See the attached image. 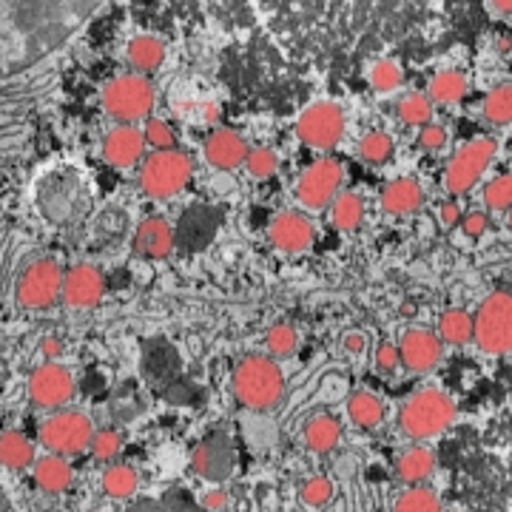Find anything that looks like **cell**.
Wrapping results in <instances>:
<instances>
[{
    "mask_svg": "<svg viewBox=\"0 0 512 512\" xmlns=\"http://www.w3.org/2000/svg\"><path fill=\"white\" fill-rule=\"evenodd\" d=\"M473 313L464 311V308H450V311L441 313L439 319V339L444 345H453V348H464L473 342Z\"/></svg>",
    "mask_w": 512,
    "mask_h": 512,
    "instance_id": "obj_26",
    "label": "cell"
},
{
    "mask_svg": "<svg viewBox=\"0 0 512 512\" xmlns=\"http://www.w3.org/2000/svg\"><path fill=\"white\" fill-rule=\"evenodd\" d=\"M367 83L370 89L379 94H390L396 89H402L404 72L396 60H376L370 69H367Z\"/></svg>",
    "mask_w": 512,
    "mask_h": 512,
    "instance_id": "obj_35",
    "label": "cell"
},
{
    "mask_svg": "<svg viewBox=\"0 0 512 512\" xmlns=\"http://www.w3.org/2000/svg\"><path fill=\"white\" fill-rule=\"evenodd\" d=\"M507 220H510V228H512V208H510V211H507Z\"/></svg>",
    "mask_w": 512,
    "mask_h": 512,
    "instance_id": "obj_51",
    "label": "cell"
},
{
    "mask_svg": "<svg viewBox=\"0 0 512 512\" xmlns=\"http://www.w3.org/2000/svg\"><path fill=\"white\" fill-rule=\"evenodd\" d=\"M484 205L490 211H510L512 208V171L510 174H501L490 183L484 185Z\"/></svg>",
    "mask_w": 512,
    "mask_h": 512,
    "instance_id": "obj_38",
    "label": "cell"
},
{
    "mask_svg": "<svg viewBox=\"0 0 512 512\" xmlns=\"http://www.w3.org/2000/svg\"><path fill=\"white\" fill-rule=\"evenodd\" d=\"M63 268L57 265L55 259H35L18 279V296L20 308L26 311H46L52 308L60 293H63Z\"/></svg>",
    "mask_w": 512,
    "mask_h": 512,
    "instance_id": "obj_11",
    "label": "cell"
},
{
    "mask_svg": "<svg viewBox=\"0 0 512 512\" xmlns=\"http://www.w3.org/2000/svg\"><path fill=\"white\" fill-rule=\"evenodd\" d=\"M32 476L35 484L43 493L57 495L66 493L69 484H72V464L66 461V456H57V453H46V456L35 458L32 464Z\"/></svg>",
    "mask_w": 512,
    "mask_h": 512,
    "instance_id": "obj_22",
    "label": "cell"
},
{
    "mask_svg": "<svg viewBox=\"0 0 512 512\" xmlns=\"http://www.w3.org/2000/svg\"><path fill=\"white\" fill-rule=\"evenodd\" d=\"M126 60L134 72H157L165 60V43L157 35H134L126 46Z\"/></svg>",
    "mask_w": 512,
    "mask_h": 512,
    "instance_id": "obj_24",
    "label": "cell"
},
{
    "mask_svg": "<svg viewBox=\"0 0 512 512\" xmlns=\"http://www.w3.org/2000/svg\"><path fill=\"white\" fill-rule=\"evenodd\" d=\"M248 151H251V146L234 128H214L205 137V146H202L205 163L217 168V171H234L239 165H245Z\"/></svg>",
    "mask_w": 512,
    "mask_h": 512,
    "instance_id": "obj_18",
    "label": "cell"
},
{
    "mask_svg": "<svg viewBox=\"0 0 512 512\" xmlns=\"http://www.w3.org/2000/svg\"><path fill=\"white\" fill-rule=\"evenodd\" d=\"M473 342L481 353L490 356H507L512 353V293L493 291L484 296V302L473 313Z\"/></svg>",
    "mask_w": 512,
    "mask_h": 512,
    "instance_id": "obj_7",
    "label": "cell"
},
{
    "mask_svg": "<svg viewBox=\"0 0 512 512\" xmlns=\"http://www.w3.org/2000/svg\"><path fill=\"white\" fill-rule=\"evenodd\" d=\"M92 180L74 163H55L32 185V205L37 217L52 228H72L92 211Z\"/></svg>",
    "mask_w": 512,
    "mask_h": 512,
    "instance_id": "obj_2",
    "label": "cell"
},
{
    "mask_svg": "<svg viewBox=\"0 0 512 512\" xmlns=\"http://www.w3.org/2000/svg\"><path fill=\"white\" fill-rule=\"evenodd\" d=\"M342 180H345L342 165L333 157H319L302 171V177L296 183V200L308 211H325L330 202L336 200Z\"/></svg>",
    "mask_w": 512,
    "mask_h": 512,
    "instance_id": "obj_12",
    "label": "cell"
},
{
    "mask_svg": "<svg viewBox=\"0 0 512 512\" xmlns=\"http://www.w3.org/2000/svg\"><path fill=\"white\" fill-rule=\"evenodd\" d=\"M393 512H444V510H441L439 495L433 493V490H427V487H419V484H416V487L404 490V493L396 498Z\"/></svg>",
    "mask_w": 512,
    "mask_h": 512,
    "instance_id": "obj_36",
    "label": "cell"
},
{
    "mask_svg": "<svg viewBox=\"0 0 512 512\" xmlns=\"http://www.w3.org/2000/svg\"><path fill=\"white\" fill-rule=\"evenodd\" d=\"M493 18H512V0H484Z\"/></svg>",
    "mask_w": 512,
    "mask_h": 512,
    "instance_id": "obj_50",
    "label": "cell"
},
{
    "mask_svg": "<svg viewBox=\"0 0 512 512\" xmlns=\"http://www.w3.org/2000/svg\"><path fill=\"white\" fill-rule=\"evenodd\" d=\"M146 151V137L143 128H137L134 123H117V126L106 131L100 154L111 168H134L143 160Z\"/></svg>",
    "mask_w": 512,
    "mask_h": 512,
    "instance_id": "obj_17",
    "label": "cell"
},
{
    "mask_svg": "<svg viewBox=\"0 0 512 512\" xmlns=\"http://www.w3.org/2000/svg\"><path fill=\"white\" fill-rule=\"evenodd\" d=\"M154 86L148 80L146 74L134 72V74H120L109 80L100 92V103L109 114L111 120L117 123H140V120H148L151 111H154Z\"/></svg>",
    "mask_w": 512,
    "mask_h": 512,
    "instance_id": "obj_6",
    "label": "cell"
},
{
    "mask_svg": "<svg viewBox=\"0 0 512 512\" xmlns=\"http://www.w3.org/2000/svg\"><path fill=\"white\" fill-rule=\"evenodd\" d=\"M433 106H436V103H433L427 94L407 92L402 94L399 103H396V117H399L402 126L421 128L433 120Z\"/></svg>",
    "mask_w": 512,
    "mask_h": 512,
    "instance_id": "obj_32",
    "label": "cell"
},
{
    "mask_svg": "<svg viewBox=\"0 0 512 512\" xmlns=\"http://www.w3.org/2000/svg\"><path fill=\"white\" fill-rule=\"evenodd\" d=\"M396 154V143L387 131H367L359 140V157L370 165H384L393 160Z\"/></svg>",
    "mask_w": 512,
    "mask_h": 512,
    "instance_id": "obj_34",
    "label": "cell"
},
{
    "mask_svg": "<svg viewBox=\"0 0 512 512\" xmlns=\"http://www.w3.org/2000/svg\"><path fill=\"white\" fill-rule=\"evenodd\" d=\"M467 94V77L456 69H444V72L433 74L427 83V97L439 106H453Z\"/></svg>",
    "mask_w": 512,
    "mask_h": 512,
    "instance_id": "obj_30",
    "label": "cell"
},
{
    "mask_svg": "<svg viewBox=\"0 0 512 512\" xmlns=\"http://www.w3.org/2000/svg\"><path fill=\"white\" fill-rule=\"evenodd\" d=\"M268 239L285 254H302L313 248L316 228L302 211H279L268 225Z\"/></svg>",
    "mask_w": 512,
    "mask_h": 512,
    "instance_id": "obj_16",
    "label": "cell"
},
{
    "mask_svg": "<svg viewBox=\"0 0 512 512\" xmlns=\"http://www.w3.org/2000/svg\"><path fill=\"white\" fill-rule=\"evenodd\" d=\"M339 441H342V424L333 416L319 413V416L308 419V424H305V444H308V450H313V453H330V450L339 447Z\"/></svg>",
    "mask_w": 512,
    "mask_h": 512,
    "instance_id": "obj_27",
    "label": "cell"
},
{
    "mask_svg": "<svg viewBox=\"0 0 512 512\" xmlns=\"http://www.w3.org/2000/svg\"><path fill=\"white\" fill-rule=\"evenodd\" d=\"M137 484H140L137 470L128 467V464H109L103 478H100L103 493L109 495V498H117V501H126V498L137 493Z\"/></svg>",
    "mask_w": 512,
    "mask_h": 512,
    "instance_id": "obj_33",
    "label": "cell"
},
{
    "mask_svg": "<svg viewBox=\"0 0 512 512\" xmlns=\"http://www.w3.org/2000/svg\"><path fill=\"white\" fill-rule=\"evenodd\" d=\"M234 396L239 404H245L254 413H265L285 396V373L274 356H245L234 367Z\"/></svg>",
    "mask_w": 512,
    "mask_h": 512,
    "instance_id": "obj_3",
    "label": "cell"
},
{
    "mask_svg": "<svg viewBox=\"0 0 512 512\" xmlns=\"http://www.w3.org/2000/svg\"><path fill=\"white\" fill-rule=\"evenodd\" d=\"M191 174H194L191 157L180 148H165V151L148 154L143 160L140 174H137V185L151 200H171L188 188Z\"/></svg>",
    "mask_w": 512,
    "mask_h": 512,
    "instance_id": "obj_5",
    "label": "cell"
},
{
    "mask_svg": "<svg viewBox=\"0 0 512 512\" xmlns=\"http://www.w3.org/2000/svg\"><path fill=\"white\" fill-rule=\"evenodd\" d=\"M333 493H336V487H333V481L328 476H313L308 478L305 484H302V501L313 507V510H319V507H328L330 501H333Z\"/></svg>",
    "mask_w": 512,
    "mask_h": 512,
    "instance_id": "obj_41",
    "label": "cell"
},
{
    "mask_svg": "<svg viewBox=\"0 0 512 512\" xmlns=\"http://www.w3.org/2000/svg\"><path fill=\"white\" fill-rule=\"evenodd\" d=\"M40 444L57 456H80L89 450L94 436V424L80 410H52V416L40 424Z\"/></svg>",
    "mask_w": 512,
    "mask_h": 512,
    "instance_id": "obj_9",
    "label": "cell"
},
{
    "mask_svg": "<svg viewBox=\"0 0 512 512\" xmlns=\"http://www.w3.org/2000/svg\"><path fill=\"white\" fill-rule=\"evenodd\" d=\"M495 154H498V143H495L493 137H476V140L464 143L450 157L447 168H444V188H447V194L450 197L470 194L478 185V180L484 177V171L495 160Z\"/></svg>",
    "mask_w": 512,
    "mask_h": 512,
    "instance_id": "obj_8",
    "label": "cell"
},
{
    "mask_svg": "<svg viewBox=\"0 0 512 512\" xmlns=\"http://www.w3.org/2000/svg\"><path fill=\"white\" fill-rule=\"evenodd\" d=\"M74 373L60 362H43L29 376V399L40 410H60L74 399Z\"/></svg>",
    "mask_w": 512,
    "mask_h": 512,
    "instance_id": "obj_13",
    "label": "cell"
},
{
    "mask_svg": "<svg viewBox=\"0 0 512 512\" xmlns=\"http://www.w3.org/2000/svg\"><path fill=\"white\" fill-rule=\"evenodd\" d=\"M330 220L339 231H356L365 220V200L356 191H339L336 200L330 202Z\"/></svg>",
    "mask_w": 512,
    "mask_h": 512,
    "instance_id": "obj_28",
    "label": "cell"
},
{
    "mask_svg": "<svg viewBox=\"0 0 512 512\" xmlns=\"http://www.w3.org/2000/svg\"><path fill=\"white\" fill-rule=\"evenodd\" d=\"M342 348H345V353H350V356H362L367 348L365 333H359V330H350V333H345Z\"/></svg>",
    "mask_w": 512,
    "mask_h": 512,
    "instance_id": "obj_48",
    "label": "cell"
},
{
    "mask_svg": "<svg viewBox=\"0 0 512 512\" xmlns=\"http://www.w3.org/2000/svg\"><path fill=\"white\" fill-rule=\"evenodd\" d=\"M89 450L97 461H114L123 450V436L117 430H94Z\"/></svg>",
    "mask_w": 512,
    "mask_h": 512,
    "instance_id": "obj_42",
    "label": "cell"
},
{
    "mask_svg": "<svg viewBox=\"0 0 512 512\" xmlns=\"http://www.w3.org/2000/svg\"><path fill=\"white\" fill-rule=\"evenodd\" d=\"M348 419L359 430H376L384 421V402L376 393L359 390L348 399Z\"/></svg>",
    "mask_w": 512,
    "mask_h": 512,
    "instance_id": "obj_29",
    "label": "cell"
},
{
    "mask_svg": "<svg viewBox=\"0 0 512 512\" xmlns=\"http://www.w3.org/2000/svg\"><path fill=\"white\" fill-rule=\"evenodd\" d=\"M106 293V279L94 268L92 262H77L63 274V293L60 299L74 311L97 308Z\"/></svg>",
    "mask_w": 512,
    "mask_h": 512,
    "instance_id": "obj_14",
    "label": "cell"
},
{
    "mask_svg": "<svg viewBox=\"0 0 512 512\" xmlns=\"http://www.w3.org/2000/svg\"><path fill=\"white\" fill-rule=\"evenodd\" d=\"M35 458V444L23 433H18V430L0 433V467L20 473V470H29L35 464Z\"/></svg>",
    "mask_w": 512,
    "mask_h": 512,
    "instance_id": "obj_25",
    "label": "cell"
},
{
    "mask_svg": "<svg viewBox=\"0 0 512 512\" xmlns=\"http://www.w3.org/2000/svg\"><path fill=\"white\" fill-rule=\"evenodd\" d=\"M436 473V453L430 450V447H410V450H404L402 456L396 458V478L402 481V484H410V487H416L421 481H427V478Z\"/></svg>",
    "mask_w": 512,
    "mask_h": 512,
    "instance_id": "obj_23",
    "label": "cell"
},
{
    "mask_svg": "<svg viewBox=\"0 0 512 512\" xmlns=\"http://www.w3.org/2000/svg\"><path fill=\"white\" fill-rule=\"evenodd\" d=\"M103 0H0V74L55 52Z\"/></svg>",
    "mask_w": 512,
    "mask_h": 512,
    "instance_id": "obj_1",
    "label": "cell"
},
{
    "mask_svg": "<svg viewBox=\"0 0 512 512\" xmlns=\"http://www.w3.org/2000/svg\"><path fill=\"white\" fill-rule=\"evenodd\" d=\"M373 365L379 373H396L402 367V353H399V345H390V342H382L376 348V356H373Z\"/></svg>",
    "mask_w": 512,
    "mask_h": 512,
    "instance_id": "obj_44",
    "label": "cell"
},
{
    "mask_svg": "<svg viewBox=\"0 0 512 512\" xmlns=\"http://www.w3.org/2000/svg\"><path fill=\"white\" fill-rule=\"evenodd\" d=\"M245 168H248V174L256 177V180H268V177H274L276 168H279V157H276L274 148L256 146L248 151V157H245Z\"/></svg>",
    "mask_w": 512,
    "mask_h": 512,
    "instance_id": "obj_39",
    "label": "cell"
},
{
    "mask_svg": "<svg viewBox=\"0 0 512 512\" xmlns=\"http://www.w3.org/2000/svg\"><path fill=\"white\" fill-rule=\"evenodd\" d=\"M461 231L467 234L470 239H478L487 234V228H490V214L487 211H470V214H464L461 217Z\"/></svg>",
    "mask_w": 512,
    "mask_h": 512,
    "instance_id": "obj_45",
    "label": "cell"
},
{
    "mask_svg": "<svg viewBox=\"0 0 512 512\" xmlns=\"http://www.w3.org/2000/svg\"><path fill=\"white\" fill-rule=\"evenodd\" d=\"M265 348H268V356H274V359H288L299 348V336L291 325L279 322L265 333Z\"/></svg>",
    "mask_w": 512,
    "mask_h": 512,
    "instance_id": "obj_37",
    "label": "cell"
},
{
    "mask_svg": "<svg viewBox=\"0 0 512 512\" xmlns=\"http://www.w3.org/2000/svg\"><path fill=\"white\" fill-rule=\"evenodd\" d=\"M447 140H450V134H447V128L439 126V123H427V126L419 128V148L421 151H441V148L447 146Z\"/></svg>",
    "mask_w": 512,
    "mask_h": 512,
    "instance_id": "obj_43",
    "label": "cell"
},
{
    "mask_svg": "<svg viewBox=\"0 0 512 512\" xmlns=\"http://www.w3.org/2000/svg\"><path fill=\"white\" fill-rule=\"evenodd\" d=\"M456 419V402L439 390L424 387L416 390L399 410V430L410 441H430L441 436Z\"/></svg>",
    "mask_w": 512,
    "mask_h": 512,
    "instance_id": "obj_4",
    "label": "cell"
},
{
    "mask_svg": "<svg viewBox=\"0 0 512 512\" xmlns=\"http://www.w3.org/2000/svg\"><path fill=\"white\" fill-rule=\"evenodd\" d=\"M40 350H43V356H46L49 362L60 359V356H63V342H60V336H46V339H43V345H40Z\"/></svg>",
    "mask_w": 512,
    "mask_h": 512,
    "instance_id": "obj_49",
    "label": "cell"
},
{
    "mask_svg": "<svg viewBox=\"0 0 512 512\" xmlns=\"http://www.w3.org/2000/svg\"><path fill=\"white\" fill-rule=\"evenodd\" d=\"M439 220L444 228H453L461 222V205L456 200H447L439 205Z\"/></svg>",
    "mask_w": 512,
    "mask_h": 512,
    "instance_id": "obj_46",
    "label": "cell"
},
{
    "mask_svg": "<svg viewBox=\"0 0 512 512\" xmlns=\"http://www.w3.org/2000/svg\"><path fill=\"white\" fill-rule=\"evenodd\" d=\"M131 248L143 259H165L174 251V231L163 217H148L134 228Z\"/></svg>",
    "mask_w": 512,
    "mask_h": 512,
    "instance_id": "obj_20",
    "label": "cell"
},
{
    "mask_svg": "<svg viewBox=\"0 0 512 512\" xmlns=\"http://www.w3.org/2000/svg\"><path fill=\"white\" fill-rule=\"evenodd\" d=\"M191 464H194L197 476L208 478V481H222L234 470V447L225 436H211L194 450Z\"/></svg>",
    "mask_w": 512,
    "mask_h": 512,
    "instance_id": "obj_19",
    "label": "cell"
},
{
    "mask_svg": "<svg viewBox=\"0 0 512 512\" xmlns=\"http://www.w3.org/2000/svg\"><path fill=\"white\" fill-rule=\"evenodd\" d=\"M399 353H402V367H407L410 373H430L439 367L441 356H444V342L433 330L410 328L404 330Z\"/></svg>",
    "mask_w": 512,
    "mask_h": 512,
    "instance_id": "obj_15",
    "label": "cell"
},
{
    "mask_svg": "<svg viewBox=\"0 0 512 512\" xmlns=\"http://www.w3.org/2000/svg\"><path fill=\"white\" fill-rule=\"evenodd\" d=\"M202 507L208 512H222L228 507V493L220 490V487H214V490H208V493L202 495Z\"/></svg>",
    "mask_w": 512,
    "mask_h": 512,
    "instance_id": "obj_47",
    "label": "cell"
},
{
    "mask_svg": "<svg viewBox=\"0 0 512 512\" xmlns=\"http://www.w3.org/2000/svg\"><path fill=\"white\" fill-rule=\"evenodd\" d=\"M379 200H382V208L387 214L407 217V214H416L424 205V188L413 177H399V180L384 185Z\"/></svg>",
    "mask_w": 512,
    "mask_h": 512,
    "instance_id": "obj_21",
    "label": "cell"
},
{
    "mask_svg": "<svg viewBox=\"0 0 512 512\" xmlns=\"http://www.w3.org/2000/svg\"><path fill=\"white\" fill-rule=\"evenodd\" d=\"M143 137H146V146L154 151H165V148H177V131L171 123H165L160 117H148L143 123Z\"/></svg>",
    "mask_w": 512,
    "mask_h": 512,
    "instance_id": "obj_40",
    "label": "cell"
},
{
    "mask_svg": "<svg viewBox=\"0 0 512 512\" xmlns=\"http://www.w3.org/2000/svg\"><path fill=\"white\" fill-rule=\"evenodd\" d=\"M345 109L333 100H316L296 120V137L305 148L333 151L345 137Z\"/></svg>",
    "mask_w": 512,
    "mask_h": 512,
    "instance_id": "obj_10",
    "label": "cell"
},
{
    "mask_svg": "<svg viewBox=\"0 0 512 512\" xmlns=\"http://www.w3.org/2000/svg\"><path fill=\"white\" fill-rule=\"evenodd\" d=\"M481 117L490 126H510L512 123V83H498L481 100Z\"/></svg>",
    "mask_w": 512,
    "mask_h": 512,
    "instance_id": "obj_31",
    "label": "cell"
}]
</instances>
